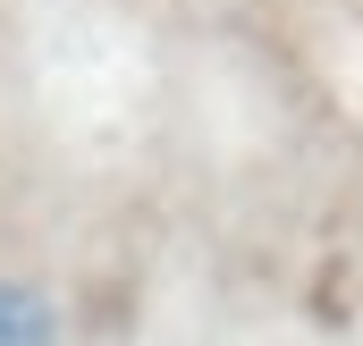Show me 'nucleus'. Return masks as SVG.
Instances as JSON below:
<instances>
[{"label":"nucleus","instance_id":"obj_1","mask_svg":"<svg viewBox=\"0 0 363 346\" xmlns=\"http://www.w3.org/2000/svg\"><path fill=\"white\" fill-rule=\"evenodd\" d=\"M51 338H60L51 296L26 287V279H0V346H51Z\"/></svg>","mask_w":363,"mask_h":346}]
</instances>
